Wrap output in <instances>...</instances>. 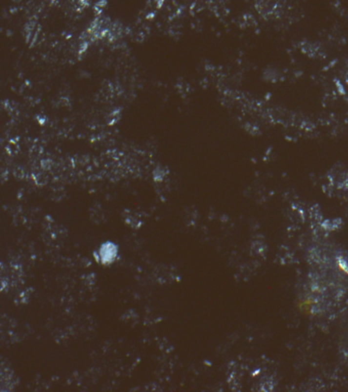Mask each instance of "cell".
Returning a JSON list of instances; mask_svg holds the SVG:
<instances>
[{
    "label": "cell",
    "instance_id": "cell-3",
    "mask_svg": "<svg viewBox=\"0 0 348 392\" xmlns=\"http://www.w3.org/2000/svg\"><path fill=\"white\" fill-rule=\"evenodd\" d=\"M338 350L340 353L348 361V324L340 332L338 338Z\"/></svg>",
    "mask_w": 348,
    "mask_h": 392
},
{
    "label": "cell",
    "instance_id": "cell-2",
    "mask_svg": "<svg viewBox=\"0 0 348 392\" xmlns=\"http://www.w3.org/2000/svg\"><path fill=\"white\" fill-rule=\"evenodd\" d=\"M117 252H118L117 246L114 243L107 242L101 246V248L99 250L100 261L102 262V264H104V265H108L114 262V260L116 259Z\"/></svg>",
    "mask_w": 348,
    "mask_h": 392
},
{
    "label": "cell",
    "instance_id": "cell-1",
    "mask_svg": "<svg viewBox=\"0 0 348 392\" xmlns=\"http://www.w3.org/2000/svg\"><path fill=\"white\" fill-rule=\"evenodd\" d=\"M307 259L306 301L313 315H324L348 292V256L337 244L318 240L309 245Z\"/></svg>",
    "mask_w": 348,
    "mask_h": 392
}]
</instances>
